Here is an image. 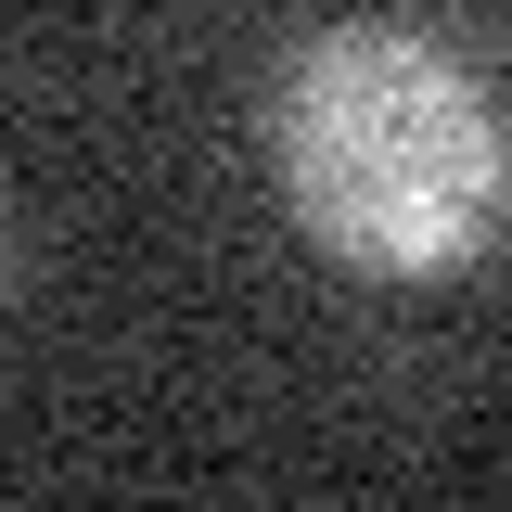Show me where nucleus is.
Wrapping results in <instances>:
<instances>
[{
  "label": "nucleus",
  "mask_w": 512,
  "mask_h": 512,
  "mask_svg": "<svg viewBox=\"0 0 512 512\" xmlns=\"http://www.w3.org/2000/svg\"><path fill=\"white\" fill-rule=\"evenodd\" d=\"M269 192L320 256L423 282L500 231V116L423 26H320L269 77Z\"/></svg>",
  "instance_id": "f257e3e1"
}]
</instances>
